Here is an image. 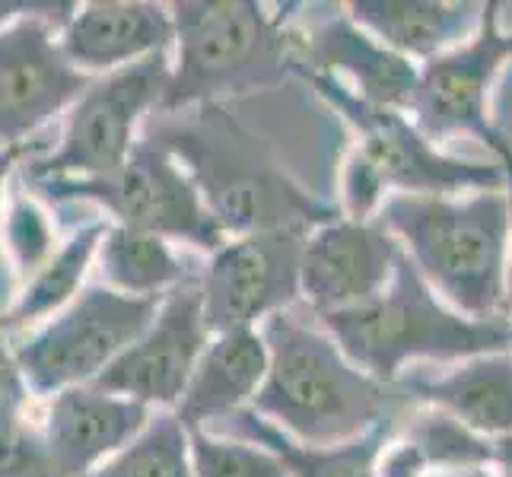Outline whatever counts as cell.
Returning a JSON list of instances; mask_svg holds the SVG:
<instances>
[{
  "label": "cell",
  "mask_w": 512,
  "mask_h": 477,
  "mask_svg": "<svg viewBox=\"0 0 512 477\" xmlns=\"http://www.w3.org/2000/svg\"><path fill=\"white\" fill-rule=\"evenodd\" d=\"M268 379V344L261 328L214 334L175 414L188 430H210L220 420L252 408Z\"/></svg>",
  "instance_id": "d6986e66"
},
{
  "label": "cell",
  "mask_w": 512,
  "mask_h": 477,
  "mask_svg": "<svg viewBox=\"0 0 512 477\" xmlns=\"http://www.w3.org/2000/svg\"><path fill=\"white\" fill-rule=\"evenodd\" d=\"M493 474L512 477V436L493 439Z\"/></svg>",
  "instance_id": "d6a6232c"
},
{
  "label": "cell",
  "mask_w": 512,
  "mask_h": 477,
  "mask_svg": "<svg viewBox=\"0 0 512 477\" xmlns=\"http://www.w3.org/2000/svg\"><path fill=\"white\" fill-rule=\"evenodd\" d=\"M39 147H29V150H4L0 147V322H4V315L10 312L13 299H16V280L7 268V258H4V210H7V191H10V182L16 169H20L23 159L35 156Z\"/></svg>",
  "instance_id": "4dcf8cb0"
},
{
  "label": "cell",
  "mask_w": 512,
  "mask_h": 477,
  "mask_svg": "<svg viewBox=\"0 0 512 477\" xmlns=\"http://www.w3.org/2000/svg\"><path fill=\"white\" fill-rule=\"evenodd\" d=\"M204 261L194 264L182 245L144 229L109 223L96 252L99 284L137 299H163L201 277Z\"/></svg>",
  "instance_id": "44dd1931"
},
{
  "label": "cell",
  "mask_w": 512,
  "mask_h": 477,
  "mask_svg": "<svg viewBox=\"0 0 512 477\" xmlns=\"http://www.w3.org/2000/svg\"><path fill=\"white\" fill-rule=\"evenodd\" d=\"M319 322L363 373L385 385H398L420 366H449L512 347V322H481L455 312L404 255L392 284L376 299Z\"/></svg>",
  "instance_id": "5b68a950"
},
{
  "label": "cell",
  "mask_w": 512,
  "mask_h": 477,
  "mask_svg": "<svg viewBox=\"0 0 512 477\" xmlns=\"http://www.w3.org/2000/svg\"><path fill=\"white\" fill-rule=\"evenodd\" d=\"M487 153L497 159L503 169V191L509 198V220H512V137L500 128V134L490 140ZM509 318H512V236H509Z\"/></svg>",
  "instance_id": "1f68e13d"
},
{
  "label": "cell",
  "mask_w": 512,
  "mask_h": 477,
  "mask_svg": "<svg viewBox=\"0 0 512 477\" xmlns=\"http://www.w3.org/2000/svg\"><path fill=\"white\" fill-rule=\"evenodd\" d=\"M414 404L446 411L487 439L512 436V347L449 363L420 366L398 382Z\"/></svg>",
  "instance_id": "ac0fdd59"
},
{
  "label": "cell",
  "mask_w": 512,
  "mask_h": 477,
  "mask_svg": "<svg viewBox=\"0 0 512 477\" xmlns=\"http://www.w3.org/2000/svg\"><path fill=\"white\" fill-rule=\"evenodd\" d=\"M86 477H194L191 430L175 411H156L125 449Z\"/></svg>",
  "instance_id": "d4e9b609"
},
{
  "label": "cell",
  "mask_w": 512,
  "mask_h": 477,
  "mask_svg": "<svg viewBox=\"0 0 512 477\" xmlns=\"http://www.w3.org/2000/svg\"><path fill=\"white\" fill-rule=\"evenodd\" d=\"M388 198H392V191H388L379 169L350 144L338 172V201H334L338 214L347 220H379Z\"/></svg>",
  "instance_id": "f1b7e54d"
},
{
  "label": "cell",
  "mask_w": 512,
  "mask_h": 477,
  "mask_svg": "<svg viewBox=\"0 0 512 477\" xmlns=\"http://www.w3.org/2000/svg\"><path fill=\"white\" fill-rule=\"evenodd\" d=\"M144 134L166 144L188 169L226 236H309L338 217V207L299 182L271 140L245 128L226 105L156 115Z\"/></svg>",
  "instance_id": "7a4b0ae2"
},
{
  "label": "cell",
  "mask_w": 512,
  "mask_h": 477,
  "mask_svg": "<svg viewBox=\"0 0 512 477\" xmlns=\"http://www.w3.org/2000/svg\"><path fill=\"white\" fill-rule=\"evenodd\" d=\"M191 468L194 477H290L271 449L214 430H191Z\"/></svg>",
  "instance_id": "83f0119b"
},
{
  "label": "cell",
  "mask_w": 512,
  "mask_h": 477,
  "mask_svg": "<svg viewBox=\"0 0 512 477\" xmlns=\"http://www.w3.org/2000/svg\"><path fill=\"white\" fill-rule=\"evenodd\" d=\"M376 477H436L427 452H423L414 439L404 436L398 427L382 439L373 462Z\"/></svg>",
  "instance_id": "f546056e"
},
{
  "label": "cell",
  "mask_w": 512,
  "mask_h": 477,
  "mask_svg": "<svg viewBox=\"0 0 512 477\" xmlns=\"http://www.w3.org/2000/svg\"><path fill=\"white\" fill-rule=\"evenodd\" d=\"M58 223L51 220L48 210L23 182L16 169L10 191H7V210H4V258L16 280V293L32 274H39L48 258L58 252Z\"/></svg>",
  "instance_id": "4316f807"
},
{
  "label": "cell",
  "mask_w": 512,
  "mask_h": 477,
  "mask_svg": "<svg viewBox=\"0 0 512 477\" xmlns=\"http://www.w3.org/2000/svg\"><path fill=\"white\" fill-rule=\"evenodd\" d=\"M303 233L229 236L201 268V299L210 334L261 328L268 318L296 309Z\"/></svg>",
  "instance_id": "7c38bea8"
},
{
  "label": "cell",
  "mask_w": 512,
  "mask_h": 477,
  "mask_svg": "<svg viewBox=\"0 0 512 477\" xmlns=\"http://www.w3.org/2000/svg\"><path fill=\"white\" fill-rule=\"evenodd\" d=\"M401 255L398 239L382 220H347L338 214L306 236L299 306L315 318L357 309L392 284Z\"/></svg>",
  "instance_id": "5bb4252c"
},
{
  "label": "cell",
  "mask_w": 512,
  "mask_h": 477,
  "mask_svg": "<svg viewBox=\"0 0 512 477\" xmlns=\"http://www.w3.org/2000/svg\"><path fill=\"white\" fill-rule=\"evenodd\" d=\"M77 4L42 0L32 13L0 26V147H39L32 137L74 109L96 77L67 61L61 29Z\"/></svg>",
  "instance_id": "30bf717a"
},
{
  "label": "cell",
  "mask_w": 512,
  "mask_h": 477,
  "mask_svg": "<svg viewBox=\"0 0 512 477\" xmlns=\"http://www.w3.org/2000/svg\"><path fill=\"white\" fill-rule=\"evenodd\" d=\"M261 334L268 344V379L252 411L299 446H344L392 427L414 408L401 385L363 373L303 306L268 318Z\"/></svg>",
  "instance_id": "6da1fadb"
},
{
  "label": "cell",
  "mask_w": 512,
  "mask_h": 477,
  "mask_svg": "<svg viewBox=\"0 0 512 477\" xmlns=\"http://www.w3.org/2000/svg\"><path fill=\"white\" fill-rule=\"evenodd\" d=\"M172 55H156L96 77L64 115L55 147L20 163L26 179H96L121 169L163 112Z\"/></svg>",
  "instance_id": "52a82bcc"
},
{
  "label": "cell",
  "mask_w": 512,
  "mask_h": 477,
  "mask_svg": "<svg viewBox=\"0 0 512 477\" xmlns=\"http://www.w3.org/2000/svg\"><path fill=\"white\" fill-rule=\"evenodd\" d=\"M35 198L51 207L86 204L109 223L144 229L204 258L229 239L201 198L188 169L166 144L144 134L121 169L96 179H26Z\"/></svg>",
  "instance_id": "8992f818"
},
{
  "label": "cell",
  "mask_w": 512,
  "mask_h": 477,
  "mask_svg": "<svg viewBox=\"0 0 512 477\" xmlns=\"http://www.w3.org/2000/svg\"><path fill=\"white\" fill-rule=\"evenodd\" d=\"M455 477H497L493 468H484V471H465V474H455Z\"/></svg>",
  "instance_id": "836d02e7"
},
{
  "label": "cell",
  "mask_w": 512,
  "mask_h": 477,
  "mask_svg": "<svg viewBox=\"0 0 512 477\" xmlns=\"http://www.w3.org/2000/svg\"><path fill=\"white\" fill-rule=\"evenodd\" d=\"M395 427H398V423H392V427H379V430L353 439V443H344V446L312 449V446L293 443V439L287 433H280L274 423L258 417L252 408H245V411H239L233 417L220 420L217 427H210V430L223 433V436L249 439V443L271 449L280 462L287 465L290 477H376L373 474L376 452L382 446V439Z\"/></svg>",
  "instance_id": "603a6c76"
},
{
  "label": "cell",
  "mask_w": 512,
  "mask_h": 477,
  "mask_svg": "<svg viewBox=\"0 0 512 477\" xmlns=\"http://www.w3.org/2000/svg\"><path fill=\"white\" fill-rule=\"evenodd\" d=\"M296 64V74L309 70L334 77L363 102L398 112L411 109L420 80V67L353 23L344 4L306 26H296Z\"/></svg>",
  "instance_id": "9a60e30c"
},
{
  "label": "cell",
  "mask_w": 512,
  "mask_h": 477,
  "mask_svg": "<svg viewBox=\"0 0 512 477\" xmlns=\"http://www.w3.org/2000/svg\"><path fill=\"white\" fill-rule=\"evenodd\" d=\"M344 10L353 23L417 67L465 45L484 16V4L474 0H350Z\"/></svg>",
  "instance_id": "ffe728a7"
},
{
  "label": "cell",
  "mask_w": 512,
  "mask_h": 477,
  "mask_svg": "<svg viewBox=\"0 0 512 477\" xmlns=\"http://www.w3.org/2000/svg\"><path fill=\"white\" fill-rule=\"evenodd\" d=\"M160 303L163 299L125 296L93 280L55 318L7 344L10 357L29 392L48 401L64 388L96 382L144 334Z\"/></svg>",
  "instance_id": "ba28073f"
},
{
  "label": "cell",
  "mask_w": 512,
  "mask_h": 477,
  "mask_svg": "<svg viewBox=\"0 0 512 477\" xmlns=\"http://www.w3.org/2000/svg\"><path fill=\"white\" fill-rule=\"evenodd\" d=\"M210 338L214 334L204 318L198 277L163 296L144 334L93 385H99L102 392L131 398L150 411H175Z\"/></svg>",
  "instance_id": "4fadbf2b"
},
{
  "label": "cell",
  "mask_w": 512,
  "mask_h": 477,
  "mask_svg": "<svg viewBox=\"0 0 512 477\" xmlns=\"http://www.w3.org/2000/svg\"><path fill=\"white\" fill-rule=\"evenodd\" d=\"M172 7L156 0H86L61 29L67 61L86 77H105L156 55H172Z\"/></svg>",
  "instance_id": "e0dca14e"
},
{
  "label": "cell",
  "mask_w": 512,
  "mask_h": 477,
  "mask_svg": "<svg viewBox=\"0 0 512 477\" xmlns=\"http://www.w3.org/2000/svg\"><path fill=\"white\" fill-rule=\"evenodd\" d=\"M379 220L443 303L481 322H512V220L503 188L471 194H395L382 207Z\"/></svg>",
  "instance_id": "3957f363"
},
{
  "label": "cell",
  "mask_w": 512,
  "mask_h": 477,
  "mask_svg": "<svg viewBox=\"0 0 512 477\" xmlns=\"http://www.w3.org/2000/svg\"><path fill=\"white\" fill-rule=\"evenodd\" d=\"M398 430L427 452L436 477H455L465 471L493 468V439L468 430L462 420H455L446 411L414 404L398 420Z\"/></svg>",
  "instance_id": "484cf974"
},
{
  "label": "cell",
  "mask_w": 512,
  "mask_h": 477,
  "mask_svg": "<svg viewBox=\"0 0 512 477\" xmlns=\"http://www.w3.org/2000/svg\"><path fill=\"white\" fill-rule=\"evenodd\" d=\"M109 229V220L102 214H93L90 220L77 223L70 229V236L58 245V252L48 258V264L32 274L16 293L10 312L0 322V341L10 338L16 331H32L48 318H55L61 309H67L80 290L86 287V277L96 268L99 242Z\"/></svg>",
  "instance_id": "7402d4cb"
},
{
  "label": "cell",
  "mask_w": 512,
  "mask_h": 477,
  "mask_svg": "<svg viewBox=\"0 0 512 477\" xmlns=\"http://www.w3.org/2000/svg\"><path fill=\"white\" fill-rule=\"evenodd\" d=\"M512 64V26L503 23V4L487 0L478 32L465 45L420 67L408 115L433 144L474 137L484 147L500 134L493 118V93Z\"/></svg>",
  "instance_id": "8fae6325"
},
{
  "label": "cell",
  "mask_w": 512,
  "mask_h": 477,
  "mask_svg": "<svg viewBox=\"0 0 512 477\" xmlns=\"http://www.w3.org/2000/svg\"><path fill=\"white\" fill-rule=\"evenodd\" d=\"M296 80H303L344 121L350 144L379 169L392 198L395 194H471L503 188V169L493 156L465 159L446 153L414 125L408 112L369 105L334 77L299 70Z\"/></svg>",
  "instance_id": "9c48e42d"
},
{
  "label": "cell",
  "mask_w": 512,
  "mask_h": 477,
  "mask_svg": "<svg viewBox=\"0 0 512 477\" xmlns=\"http://www.w3.org/2000/svg\"><path fill=\"white\" fill-rule=\"evenodd\" d=\"M156 411L99 385L64 388L42 401V436L55 477H86L125 449Z\"/></svg>",
  "instance_id": "2e32d148"
},
{
  "label": "cell",
  "mask_w": 512,
  "mask_h": 477,
  "mask_svg": "<svg viewBox=\"0 0 512 477\" xmlns=\"http://www.w3.org/2000/svg\"><path fill=\"white\" fill-rule=\"evenodd\" d=\"M169 90L160 115L226 105L296 77L290 4L261 0H175Z\"/></svg>",
  "instance_id": "277c9868"
},
{
  "label": "cell",
  "mask_w": 512,
  "mask_h": 477,
  "mask_svg": "<svg viewBox=\"0 0 512 477\" xmlns=\"http://www.w3.org/2000/svg\"><path fill=\"white\" fill-rule=\"evenodd\" d=\"M35 404L42 401L26 388L10 347L0 341V477H55Z\"/></svg>",
  "instance_id": "cb8c5ba5"
}]
</instances>
